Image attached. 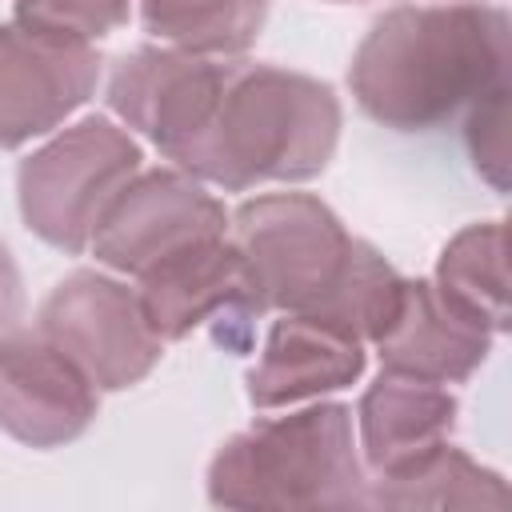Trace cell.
<instances>
[{"label":"cell","mask_w":512,"mask_h":512,"mask_svg":"<svg viewBox=\"0 0 512 512\" xmlns=\"http://www.w3.org/2000/svg\"><path fill=\"white\" fill-rule=\"evenodd\" d=\"M140 144L108 116H84L20 160L16 200L28 232L80 256L112 200L140 172Z\"/></svg>","instance_id":"obj_4"},{"label":"cell","mask_w":512,"mask_h":512,"mask_svg":"<svg viewBox=\"0 0 512 512\" xmlns=\"http://www.w3.org/2000/svg\"><path fill=\"white\" fill-rule=\"evenodd\" d=\"M216 236H228L224 204L204 192L196 176L180 168H152L136 172L112 200L88 248L104 268L136 280L160 260Z\"/></svg>","instance_id":"obj_8"},{"label":"cell","mask_w":512,"mask_h":512,"mask_svg":"<svg viewBox=\"0 0 512 512\" xmlns=\"http://www.w3.org/2000/svg\"><path fill=\"white\" fill-rule=\"evenodd\" d=\"M332 4H352V0H332Z\"/></svg>","instance_id":"obj_20"},{"label":"cell","mask_w":512,"mask_h":512,"mask_svg":"<svg viewBox=\"0 0 512 512\" xmlns=\"http://www.w3.org/2000/svg\"><path fill=\"white\" fill-rule=\"evenodd\" d=\"M464 144L476 176L488 180L492 192H508V80L464 112Z\"/></svg>","instance_id":"obj_18"},{"label":"cell","mask_w":512,"mask_h":512,"mask_svg":"<svg viewBox=\"0 0 512 512\" xmlns=\"http://www.w3.org/2000/svg\"><path fill=\"white\" fill-rule=\"evenodd\" d=\"M96 44L60 40L24 24H0V148L64 124L100 84Z\"/></svg>","instance_id":"obj_9"},{"label":"cell","mask_w":512,"mask_h":512,"mask_svg":"<svg viewBox=\"0 0 512 512\" xmlns=\"http://www.w3.org/2000/svg\"><path fill=\"white\" fill-rule=\"evenodd\" d=\"M492 328L456 308L432 280H400L396 308L372 340L380 368L428 384L468 380L492 352Z\"/></svg>","instance_id":"obj_11"},{"label":"cell","mask_w":512,"mask_h":512,"mask_svg":"<svg viewBox=\"0 0 512 512\" xmlns=\"http://www.w3.org/2000/svg\"><path fill=\"white\" fill-rule=\"evenodd\" d=\"M340 120L332 84L292 68L220 56L212 96L172 164L224 192L312 180L336 152Z\"/></svg>","instance_id":"obj_2"},{"label":"cell","mask_w":512,"mask_h":512,"mask_svg":"<svg viewBox=\"0 0 512 512\" xmlns=\"http://www.w3.org/2000/svg\"><path fill=\"white\" fill-rule=\"evenodd\" d=\"M372 508H400V512H444V508H504L508 484L496 468L476 464L468 452L444 444L424 464L392 480H368Z\"/></svg>","instance_id":"obj_15"},{"label":"cell","mask_w":512,"mask_h":512,"mask_svg":"<svg viewBox=\"0 0 512 512\" xmlns=\"http://www.w3.org/2000/svg\"><path fill=\"white\" fill-rule=\"evenodd\" d=\"M456 308L476 316L496 336L508 328V232L504 220H480L460 228L440 260L432 280Z\"/></svg>","instance_id":"obj_14"},{"label":"cell","mask_w":512,"mask_h":512,"mask_svg":"<svg viewBox=\"0 0 512 512\" xmlns=\"http://www.w3.org/2000/svg\"><path fill=\"white\" fill-rule=\"evenodd\" d=\"M364 340L332 320L284 312L272 320L260 360L248 368V400L256 408H288L352 388L364 376Z\"/></svg>","instance_id":"obj_12"},{"label":"cell","mask_w":512,"mask_h":512,"mask_svg":"<svg viewBox=\"0 0 512 512\" xmlns=\"http://www.w3.org/2000/svg\"><path fill=\"white\" fill-rule=\"evenodd\" d=\"M140 308L152 324V332L172 344L192 336L196 328L212 324L216 340L232 352H248L252 324L264 316L252 292L248 264L232 236L200 240L144 276H136Z\"/></svg>","instance_id":"obj_7"},{"label":"cell","mask_w":512,"mask_h":512,"mask_svg":"<svg viewBox=\"0 0 512 512\" xmlns=\"http://www.w3.org/2000/svg\"><path fill=\"white\" fill-rule=\"evenodd\" d=\"M96 384L36 328L0 332V428L28 448H60L96 420Z\"/></svg>","instance_id":"obj_10"},{"label":"cell","mask_w":512,"mask_h":512,"mask_svg":"<svg viewBox=\"0 0 512 512\" xmlns=\"http://www.w3.org/2000/svg\"><path fill=\"white\" fill-rule=\"evenodd\" d=\"M508 40L496 4H396L368 24L348 88L376 124L432 132L508 80Z\"/></svg>","instance_id":"obj_1"},{"label":"cell","mask_w":512,"mask_h":512,"mask_svg":"<svg viewBox=\"0 0 512 512\" xmlns=\"http://www.w3.org/2000/svg\"><path fill=\"white\" fill-rule=\"evenodd\" d=\"M36 328L104 392L140 384L164 356L136 288L96 268L64 276L40 304Z\"/></svg>","instance_id":"obj_6"},{"label":"cell","mask_w":512,"mask_h":512,"mask_svg":"<svg viewBox=\"0 0 512 512\" xmlns=\"http://www.w3.org/2000/svg\"><path fill=\"white\" fill-rule=\"evenodd\" d=\"M24 312V284H20V268L8 252V244L0 240V332H8Z\"/></svg>","instance_id":"obj_19"},{"label":"cell","mask_w":512,"mask_h":512,"mask_svg":"<svg viewBox=\"0 0 512 512\" xmlns=\"http://www.w3.org/2000/svg\"><path fill=\"white\" fill-rule=\"evenodd\" d=\"M456 396L444 384L380 372L356 404L360 452L372 480H392L440 452L456 428Z\"/></svg>","instance_id":"obj_13"},{"label":"cell","mask_w":512,"mask_h":512,"mask_svg":"<svg viewBox=\"0 0 512 512\" xmlns=\"http://www.w3.org/2000/svg\"><path fill=\"white\" fill-rule=\"evenodd\" d=\"M12 12H16V24L24 28H36L60 40L96 44L128 24L132 0H16Z\"/></svg>","instance_id":"obj_17"},{"label":"cell","mask_w":512,"mask_h":512,"mask_svg":"<svg viewBox=\"0 0 512 512\" xmlns=\"http://www.w3.org/2000/svg\"><path fill=\"white\" fill-rule=\"evenodd\" d=\"M220 508H368L348 404H308L228 436L208 464Z\"/></svg>","instance_id":"obj_3"},{"label":"cell","mask_w":512,"mask_h":512,"mask_svg":"<svg viewBox=\"0 0 512 512\" xmlns=\"http://www.w3.org/2000/svg\"><path fill=\"white\" fill-rule=\"evenodd\" d=\"M272 0H140L144 32L200 56H240L256 44Z\"/></svg>","instance_id":"obj_16"},{"label":"cell","mask_w":512,"mask_h":512,"mask_svg":"<svg viewBox=\"0 0 512 512\" xmlns=\"http://www.w3.org/2000/svg\"><path fill=\"white\" fill-rule=\"evenodd\" d=\"M260 312H320L352 264L356 236L308 192L252 196L228 216Z\"/></svg>","instance_id":"obj_5"}]
</instances>
